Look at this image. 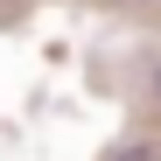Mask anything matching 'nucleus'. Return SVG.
Returning <instances> with one entry per match:
<instances>
[{
	"mask_svg": "<svg viewBox=\"0 0 161 161\" xmlns=\"http://www.w3.org/2000/svg\"><path fill=\"white\" fill-rule=\"evenodd\" d=\"M105 161H161V147H154V140H126V147H112Z\"/></svg>",
	"mask_w": 161,
	"mask_h": 161,
	"instance_id": "obj_1",
	"label": "nucleus"
},
{
	"mask_svg": "<svg viewBox=\"0 0 161 161\" xmlns=\"http://www.w3.org/2000/svg\"><path fill=\"white\" fill-rule=\"evenodd\" d=\"M154 105H161V70H154Z\"/></svg>",
	"mask_w": 161,
	"mask_h": 161,
	"instance_id": "obj_2",
	"label": "nucleus"
}]
</instances>
